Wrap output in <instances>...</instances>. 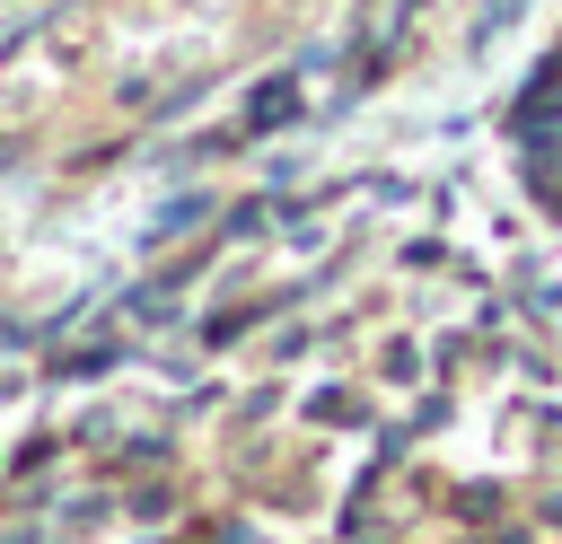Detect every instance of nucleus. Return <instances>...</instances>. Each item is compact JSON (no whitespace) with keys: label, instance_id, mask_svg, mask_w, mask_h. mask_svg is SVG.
I'll list each match as a JSON object with an SVG mask.
<instances>
[{"label":"nucleus","instance_id":"obj_1","mask_svg":"<svg viewBox=\"0 0 562 544\" xmlns=\"http://www.w3.org/2000/svg\"><path fill=\"white\" fill-rule=\"evenodd\" d=\"M527 175L562 202V123H536V132H527Z\"/></svg>","mask_w":562,"mask_h":544}]
</instances>
